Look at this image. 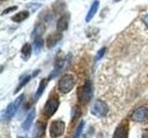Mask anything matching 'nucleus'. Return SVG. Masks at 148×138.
Instances as JSON below:
<instances>
[{
	"label": "nucleus",
	"mask_w": 148,
	"mask_h": 138,
	"mask_svg": "<svg viewBox=\"0 0 148 138\" xmlns=\"http://www.w3.org/2000/svg\"><path fill=\"white\" fill-rule=\"evenodd\" d=\"M106 53V47H102L98 52H97V54H96V60H100L102 57L104 56V54Z\"/></svg>",
	"instance_id": "aec40b11"
},
{
	"label": "nucleus",
	"mask_w": 148,
	"mask_h": 138,
	"mask_svg": "<svg viewBox=\"0 0 148 138\" xmlns=\"http://www.w3.org/2000/svg\"><path fill=\"white\" fill-rule=\"evenodd\" d=\"M132 119L136 122H145L148 121V109L146 107H140L136 109L132 114Z\"/></svg>",
	"instance_id": "39448f33"
},
{
	"label": "nucleus",
	"mask_w": 148,
	"mask_h": 138,
	"mask_svg": "<svg viewBox=\"0 0 148 138\" xmlns=\"http://www.w3.org/2000/svg\"><path fill=\"white\" fill-rule=\"evenodd\" d=\"M143 22L145 23V26L148 28V14H146V15H145L143 17Z\"/></svg>",
	"instance_id": "5701e85b"
},
{
	"label": "nucleus",
	"mask_w": 148,
	"mask_h": 138,
	"mask_svg": "<svg viewBox=\"0 0 148 138\" xmlns=\"http://www.w3.org/2000/svg\"><path fill=\"white\" fill-rule=\"evenodd\" d=\"M34 117H35V110L32 109L31 112L28 113L25 121L23 122V123H22V128L24 129V130H26V131L29 130L32 122H34Z\"/></svg>",
	"instance_id": "f8f14e48"
},
{
	"label": "nucleus",
	"mask_w": 148,
	"mask_h": 138,
	"mask_svg": "<svg viewBox=\"0 0 148 138\" xmlns=\"http://www.w3.org/2000/svg\"><path fill=\"white\" fill-rule=\"evenodd\" d=\"M69 14H64L61 17L59 18V20H58L57 23V28L58 31H64L68 29L69 26Z\"/></svg>",
	"instance_id": "9d476101"
},
{
	"label": "nucleus",
	"mask_w": 148,
	"mask_h": 138,
	"mask_svg": "<svg viewBox=\"0 0 148 138\" xmlns=\"http://www.w3.org/2000/svg\"><path fill=\"white\" fill-rule=\"evenodd\" d=\"M45 130V123L42 122H37L34 129V137H40L44 135Z\"/></svg>",
	"instance_id": "ddd939ff"
},
{
	"label": "nucleus",
	"mask_w": 148,
	"mask_h": 138,
	"mask_svg": "<svg viewBox=\"0 0 148 138\" xmlns=\"http://www.w3.org/2000/svg\"><path fill=\"white\" fill-rule=\"evenodd\" d=\"M21 55H22V58L27 61L28 59L30 58L31 54H32V46L29 43H25L24 45L22 46L21 48Z\"/></svg>",
	"instance_id": "dca6fc26"
},
{
	"label": "nucleus",
	"mask_w": 148,
	"mask_h": 138,
	"mask_svg": "<svg viewBox=\"0 0 148 138\" xmlns=\"http://www.w3.org/2000/svg\"><path fill=\"white\" fill-rule=\"evenodd\" d=\"M28 7L30 8H34L32 11H35L36 9H38L41 7V4H30V5H28Z\"/></svg>",
	"instance_id": "4be33fe9"
},
{
	"label": "nucleus",
	"mask_w": 148,
	"mask_h": 138,
	"mask_svg": "<svg viewBox=\"0 0 148 138\" xmlns=\"http://www.w3.org/2000/svg\"><path fill=\"white\" fill-rule=\"evenodd\" d=\"M119 1H121V0H115V2H119Z\"/></svg>",
	"instance_id": "393cba45"
},
{
	"label": "nucleus",
	"mask_w": 148,
	"mask_h": 138,
	"mask_svg": "<svg viewBox=\"0 0 148 138\" xmlns=\"http://www.w3.org/2000/svg\"><path fill=\"white\" fill-rule=\"evenodd\" d=\"M31 78H32V76H26V77H24L23 79L21 80V82L18 84V87H17V89H16V91L15 92H18V90H20L21 87H24L28 82H29L30 80H31Z\"/></svg>",
	"instance_id": "6ab92c4d"
},
{
	"label": "nucleus",
	"mask_w": 148,
	"mask_h": 138,
	"mask_svg": "<svg viewBox=\"0 0 148 138\" xmlns=\"http://www.w3.org/2000/svg\"><path fill=\"white\" fill-rule=\"evenodd\" d=\"M59 106V101L57 98H50L45 106V110L44 112L46 117H51L55 114L57 112V110Z\"/></svg>",
	"instance_id": "423d86ee"
},
{
	"label": "nucleus",
	"mask_w": 148,
	"mask_h": 138,
	"mask_svg": "<svg viewBox=\"0 0 148 138\" xmlns=\"http://www.w3.org/2000/svg\"><path fill=\"white\" fill-rule=\"evenodd\" d=\"M128 133H129V125L128 122H122L117 127L114 133L113 138H128Z\"/></svg>",
	"instance_id": "6e6552de"
},
{
	"label": "nucleus",
	"mask_w": 148,
	"mask_h": 138,
	"mask_svg": "<svg viewBox=\"0 0 148 138\" xmlns=\"http://www.w3.org/2000/svg\"><path fill=\"white\" fill-rule=\"evenodd\" d=\"M75 85V78L72 75H64L58 82V90L63 94L71 92Z\"/></svg>",
	"instance_id": "f257e3e1"
},
{
	"label": "nucleus",
	"mask_w": 148,
	"mask_h": 138,
	"mask_svg": "<svg viewBox=\"0 0 148 138\" xmlns=\"http://www.w3.org/2000/svg\"><path fill=\"white\" fill-rule=\"evenodd\" d=\"M50 136L58 138L61 136L65 131V123L62 121H54L50 125Z\"/></svg>",
	"instance_id": "20e7f679"
},
{
	"label": "nucleus",
	"mask_w": 148,
	"mask_h": 138,
	"mask_svg": "<svg viewBox=\"0 0 148 138\" xmlns=\"http://www.w3.org/2000/svg\"><path fill=\"white\" fill-rule=\"evenodd\" d=\"M2 1H4V0H2Z\"/></svg>",
	"instance_id": "bb28decb"
},
{
	"label": "nucleus",
	"mask_w": 148,
	"mask_h": 138,
	"mask_svg": "<svg viewBox=\"0 0 148 138\" xmlns=\"http://www.w3.org/2000/svg\"><path fill=\"white\" fill-rule=\"evenodd\" d=\"M23 99H24V95H21L15 101H14V102L10 103L8 106V108L6 110V117L7 118L10 119L16 114L18 108H20V106L22 103Z\"/></svg>",
	"instance_id": "0eeeda50"
},
{
	"label": "nucleus",
	"mask_w": 148,
	"mask_h": 138,
	"mask_svg": "<svg viewBox=\"0 0 148 138\" xmlns=\"http://www.w3.org/2000/svg\"><path fill=\"white\" fill-rule=\"evenodd\" d=\"M30 16V13L29 11H27V10H24V11H21V12H18L17 14H15L12 18H11V20L12 21L14 22H21L23 20H25L26 18H28V17Z\"/></svg>",
	"instance_id": "2eb2a0df"
},
{
	"label": "nucleus",
	"mask_w": 148,
	"mask_h": 138,
	"mask_svg": "<svg viewBox=\"0 0 148 138\" xmlns=\"http://www.w3.org/2000/svg\"><path fill=\"white\" fill-rule=\"evenodd\" d=\"M48 80L49 79H42L40 84H39V87H38V89H37V91L35 92V95H34V100H37L40 97L42 96V94L44 93V91L45 89L46 86H47L48 84Z\"/></svg>",
	"instance_id": "4468645a"
},
{
	"label": "nucleus",
	"mask_w": 148,
	"mask_h": 138,
	"mask_svg": "<svg viewBox=\"0 0 148 138\" xmlns=\"http://www.w3.org/2000/svg\"><path fill=\"white\" fill-rule=\"evenodd\" d=\"M62 39V33L60 31H57V32H54L53 34H50L47 39H46V45L47 47L50 48H53L54 46H56L58 44V43Z\"/></svg>",
	"instance_id": "1a4fd4ad"
},
{
	"label": "nucleus",
	"mask_w": 148,
	"mask_h": 138,
	"mask_svg": "<svg viewBox=\"0 0 148 138\" xmlns=\"http://www.w3.org/2000/svg\"><path fill=\"white\" fill-rule=\"evenodd\" d=\"M17 9H18L17 6H13V7H8V8H6L2 12V15H6V14H8V13H10L12 11H15V10H17Z\"/></svg>",
	"instance_id": "412c9836"
},
{
	"label": "nucleus",
	"mask_w": 148,
	"mask_h": 138,
	"mask_svg": "<svg viewBox=\"0 0 148 138\" xmlns=\"http://www.w3.org/2000/svg\"><path fill=\"white\" fill-rule=\"evenodd\" d=\"M83 127H84V122H82L80 124H79V126L77 127L76 132H75V133H74V135H73V138H80L81 137V135H82V130H83Z\"/></svg>",
	"instance_id": "a211bd4d"
},
{
	"label": "nucleus",
	"mask_w": 148,
	"mask_h": 138,
	"mask_svg": "<svg viewBox=\"0 0 148 138\" xmlns=\"http://www.w3.org/2000/svg\"><path fill=\"white\" fill-rule=\"evenodd\" d=\"M92 97V84L89 80L85 82V84L80 89V93H79V100L82 104H86L91 100Z\"/></svg>",
	"instance_id": "f03ea898"
},
{
	"label": "nucleus",
	"mask_w": 148,
	"mask_h": 138,
	"mask_svg": "<svg viewBox=\"0 0 148 138\" xmlns=\"http://www.w3.org/2000/svg\"><path fill=\"white\" fill-rule=\"evenodd\" d=\"M143 138H148V130H145L143 133Z\"/></svg>",
	"instance_id": "b1692460"
},
{
	"label": "nucleus",
	"mask_w": 148,
	"mask_h": 138,
	"mask_svg": "<svg viewBox=\"0 0 148 138\" xmlns=\"http://www.w3.org/2000/svg\"><path fill=\"white\" fill-rule=\"evenodd\" d=\"M99 1L98 0H95L94 2H92V4L91 5V7L89 9V11H88L87 15H86V18H85V21L86 22H90L92 18H94L95 16V14L97 13V11H98V8H99Z\"/></svg>",
	"instance_id": "9b49d317"
},
{
	"label": "nucleus",
	"mask_w": 148,
	"mask_h": 138,
	"mask_svg": "<svg viewBox=\"0 0 148 138\" xmlns=\"http://www.w3.org/2000/svg\"><path fill=\"white\" fill-rule=\"evenodd\" d=\"M44 46V40L42 38L41 36H37L35 40H34V52L36 53H40L41 49L43 48Z\"/></svg>",
	"instance_id": "f3484780"
},
{
	"label": "nucleus",
	"mask_w": 148,
	"mask_h": 138,
	"mask_svg": "<svg viewBox=\"0 0 148 138\" xmlns=\"http://www.w3.org/2000/svg\"><path fill=\"white\" fill-rule=\"evenodd\" d=\"M91 112L92 115H95L96 117H105L108 112V107L106 102L98 99L92 105Z\"/></svg>",
	"instance_id": "7ed1b4c3"
},
{
	"label": "nucleus",
	"mask_w": 148,
	"mask_h": 138,
	"mask_svg": "<svg viewBox=\"0 0 148 138\" xmlns=\"http://www.w3.org/2000/svg\"><path fill=\"white\" fill-rule=\"evenodd\" d=\"M18 138H25V137H18Z\"/></svg>",
	"instance_id": "a878e982"
}]
</instances>
